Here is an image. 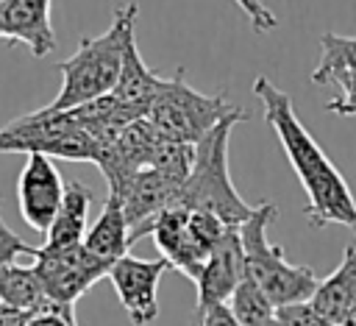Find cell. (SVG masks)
<instances>
[{
  "label": "cell",
  "mask_w": 356,
  "mask_h": 326,
  "mask_svg": "<svg viewBox=\"0 0 356 326\" xmlns=\"http://www.w3.org/2000/svg\"><path fill=\"white\" fill-rule=\"evenodd\" d=\"M33 267L39 273V281L47 298L64 306H75V301L111 270V265L89 254L83 242L72 248H42L39 245L33 254Z\"/></svg>",
  "instance_id": "52a82bcc"
},
{
  "label": "cell",
  "mask_w": 356,
  "mask_h": 326,
  "mask_svg": "<svg viewBox=\"0 0 356 326\" xmlns=\"http://www.w3.org/2000/svg\"><path fill=\"white\" fill-rule=\"evenodd\" d=\"M64 189H67V184L61 181V176H58L56 164L50 162V156L31 153L25 159L19 181H17V203H19L22 220L33 231L47 234L53 220H56V215H58V209H61Z\"/></svg>",
  "instance_id": "9c48e42d"
},
{
  "label": "cell",
  "mask_w": 356,
  "mask_h": 326,
  "mask_svg": "<svg viewBox=\"0 0 356 326\" xmlns=\"http://www.w3.org/2000/svg\"><path fill=\"white\" fill-rule=\"evenodd\" d=\"M231 315L236 318L239 326H267L275 318V304L264 295V290L253 279H242V284L234 290L228 301Z\"/></svg>",
  "instance_id": "44dd1931"
},
{
  "label": "cell",
  "mask_w": 356,
  "mask_h": 326,
  "mask_svg": "<svg viewBox=\"0 0 356 326\" xmlns=\"http://www.w3.org/2000/svg\"><path fill=\"white\" fill-rule=\"evenodd\" d=\"M353 304H356V245H348L342 251L337 270L320 279L312 295V306L334 326H342Z\"/></svg>",
  "instance_id": "9a60e30c"
},
{
  "label": "cell",
  "mask_w": 356,
  "mask_h": 326,
  "mask_svg": "<svg viewBox=\"0 0 356 326\" xmlns=\"http://www.w3.org/2000/svg\"><path fill=\"white\" fill-rule=\"evenodd\" d=\"M83 245H86L89 254H95L106 265H114L117 259L128 256V248L134 242H131V228H128V220H125L122 201L117 195H108L106 198L97 220L86 231Z\"/></svg>",
  "instance_id": "e0dca14e"
},
{
  "label": "cell",
  "mask_w": 356,
  "mask_h": 326,
  "mask_svg": "<svg viewBox=\"0 0 356 326\" xmlns=\"http://www.w3.org/2000/svg\"><path fill=\"white\" fill-rule=\"evenodd\" d=\"M0 153H42L70 162H97V142L70 111H28L0 125Z\"/></svg>",
  "instance_id": "5b68a950"
},
{
  "label": "cell",
  "mask_w": 356,
  "mask_h": 326,
  "mask_svg": "<svg viewBox=\"0 0 356 326\" xmlns=\"http://www.w3.org/2000/svg\"><path fill=\"white\" fill-rule=\"evenodd\" d=\"M36 245L25 242L14 228H8V223L3 220V198H0V267L14 265L17 256H33Z\"/></svg>",
  "instance_id": "603a6c76"
},
{
  "label": "cell",
  "mask_w": 356,
  "mask_h": 326,
  "mask_svg": "<svg viewBox=\"0 0 356 326\" xmlns=\"http://www.w3.org/2000/svg\"><path fill=\"white\" fill-rule=\"evenodd\" d=\"M28 318H31V312H19V309H11V306L0 309V326H25Z\"/></svg>",
  "instance_id": "f1b7e54d"
},
{
  "label": "cell",
  "mask_w": 356,
  "mask_h": 326,
  "mask_svg": "<svg viewBox=\"0 0 356 326\" xmlns=\"http://www.w3.org/2000/svg\"><path fill=\"white\" fill-rule=\"evenodd\" d=\"M3 306H6V304H3V298H0V309H3Z\"/></svg>",
  "instance_id": "1f68e13d"
},
{
  "label": "cell",
  "mask_w": 356,
  "mask_h": 326,
  "mask_svg": "<svg viewBox=\"0 0 356 326\" xmlns=\"http://www.w3.org/2000/svg\"><path fill=\"white\" fill-rule=\"evenodd\" d=\"M234 3L242 8V14L248 17V22L256 33H270L278 28V17L270 11L267 3H261V0H234Z\"/></svg>",
  "instance_id": "d4e9b609"
},
{
  "label": "cell",
  "mask_w": 356,
  "mask_h": 326,
  "mask_svg": "<svg viewBox=\"0 0 356 326\" xmlns=\"http://www.w3.org/2000/svg\"><path fill=\"white\" fill-rule=\"evenodd\" d=\"M334 84L342 86V95H339V98H331V100L325 103V111L356 117V72H345V75H339Z\"/></svg>",
  "instance_id": "4316f807"
},
{
  "label": "cell",
  "mask_w": 356,
  "mask_h": 326,
  "mask_svg": "<svg viewBox=\"0 0 356 326\" xmlns=\"http://www.w3.org/2000/svg\"><path fill=\"white\" fill-rule=\"evenodd\" d=\"M345 72H356V36L328 31L320 36V61L312 70V84H334Z\"/></svg>",
  "instance_id": "ffe728a7"
},
{
  "label": "cell",
  "mask_w": 356,
  "mask_h": 326,
  "mask_svg": "<svg viewBox=\"0 0 356 326\" xmlns=\"http://www.w3.org/2000/svg\"><path fill=\"white\" fill-rule=\"evenodd\" d=\"M275 220H278L275 203L264 201V203H259L253 209L250 220H245L239 226V234H242V248H245L248 279H253L278 309V306L312 301L320 279H317V273L312 267L292 265L284 256V248L273 245L267 240V228Z\"/></svg>",
  "instance_id": "277c9868"
},
{
  "label": "cell",
  "mask_w": 356,
  "mask_h": 326,
  "mask_svg": "<svg viewBox=\"0 0 356 326\" xmlns=\"http://www.w3.org/2000/svg\"><path fill=\"white\" fill-rule=\"evenodd\" d=\"M342 326H356V304L350 306V312L345 315V320H342Z\"/></svg>",
  "instance_id": "f546056e"
},
{
  "label": "cell",
  "mask_w": 356,
  "mask_h": 326,
  "mask_svg": "<svg viewBox=\"0 0 356 326\" xmlns=\"http://www.w3.org/2000/svg\"><path fill=\"white\" fill-rule=\"evenodd\" d=\"M164 84H167V78H161L159 72H153V70L145 64V59L139 56L136 39H131L128 47H125L120 81H117V86H114L111 95H114L122 106H128V109H134L136 114L147 117V109H150V103L159 98V92L164 89Z\"/></svg>",
  "instance_id": "2e32d148"
},
{
  "label": "cell",
  "mask_w": 356,
  "mask_h": 326,
  "mask_svg": "<svg viewBox=\"0 0 356 326\" xmlns=\"http://www.w3.org/2000/svg\"><path fill=\"white\" fill-rule=\"evenodd\" d=\"M0 298L6 306L19 312H42L47 306V293L39 281V273L33 265H6L0 267Z\"/></svg>",
  "instance_id": "d6986e66"
},
{
  "label": "cell",
  "mask_w": 356,
  "mask_h": 326,
  "mask_svg": "<svg viewBox=\"0 0 356 326\" xmlns=\"http://www.w3.org/2000/svg\"><path fill=\"white\" fill-rule=\"evenodd\" d=\"M150 170L161 173L164 178H170L172 184L184 187L192 167H195V145L189 142H175V139H159L156 150H153V159L147 164Z\"/></svg>",
  "instance_id": "7402d4cb"
},
{
  "label": "cell",
  "mask_w": 356,
  "mask_h": 326,
  "mask_svg": "<svg viewBox=\"0 0 356 326\" xmlns=\"http://www.w3.org/2000/svg\"><path fill=\"white\" fill-rule=\"evenodd\" d=\"M239 106L228 103L225 95H203L184 81V70L167 78L164 89L147 109V120L164 139L197 145L211 128H217Z\"/></svg>",
  "instance_id": "8992f818"
},
{
  "label": "cell",
  "mask_w": 356,
  "mask_h": 326,
  "mask_svg": "<svg viewBox=\"0 0 356 326\" xmlns=\"http://www.w3.org/2000/svg\"><path fill=\"white\" fill-rule=\"evenodd\" d=\"M159 131L147 117L134 120L111 145L97 150V167L108 184V195H120L122 187L150 164L153 150L159 145Z\"/></svg>",
  "instance_id": "30bf717a"
},
{
  "label": "cell",
  "mask_w": 356,
  "mask_h": 326,
  "mask_svg": "<svg viewBox=\"0 0 356 326\" xmlns=\"http://www.w3.org/2000/svg\"><path fill=\"white\" fill-rule=\"evenodd\" d=\"M167 270L170 262L161 256L139 259L128 254L111 265L108 281L134 326H147L159 318V281Z\"/></svg>",
  "instance_id": "ba28073f"
},
{
  "label": "cell",
  "mask_w": 356,
  "mask_h": 326,
  "mask_svg": "<svg viewBox=\"0 0 356 326\" xmlns=\"http://www.w3.org/2000/svg\"><path fill=\"white\" fill-rule=\"evenodd\" d=\"M245 276H248V270H245L242 234H239V228H228L225 237L217 242V248L209 254V259L195 281L197 284V309L195 312L228 304Z\"/></svg>",
  "instance_id": "7c38bea8"
},
{
  "label": "cell",
  "mask_w": 356,
  "mask_h": 326,
  "mask_svg": "<svg viewBox=\"0 0 356 326\" xmlns=\"http://www.w3.org/2000/svg\"><path fill=\"white\" fill-rule=\"evenodd\" d=\"M89 206H92V189L81 181H67L64 189V201L61 209L50 226V231L44 234L42 248H72L81 245L86 240V217H89Z\"/></svg>",
  "instance_id": "ac0fdd59"
},
{
  "label": "cell",
  "mask_w": 356,
  "mask_h": 326,
  "mask_svg": "<svg viewBox=\"0 0 356 326\" xmlns=\"http://www.w3.org/2000/svg\"><path fill=\"white\" fill-rule=\"evenodd\" d=\"M181 187L172 184L170 178H164L161 173L145 167L139 170L125 187L122 192L117 195L122 201V209H125V220H128V228H131V242L142 240L145 234L153 231L156 220L161 217V212H167L175 198H178Z\"/></svg>",
  "instance_id": "8fae6325"
},
{
  "label": "cell",
  "mask_w": 356,
  "mask_h": 326,
  "mask_svg": "<svg viewBox=\"0 0 356 326\" xmlns=\"http://www.w3.org/2000/svg\"><path fill=\"white\" fill-rule=\"evenodd\" d=\"M242 120H248V111L236 109L195 145V167L172 206H184L192 212H211L225 226H236V228L245 220H250L256 206L242 201L228 173V139L234 125Z\"/></svg>",
  "instance_id": "3957f363"
},
{
  "label": "cell",
  "mask_w": 356,
  "mask_h": 326,
  "mask_svg": "<svg viewBox=\"0 0 356 326\" xmlns=\"http://www.w3.org/2000/svg\"><path fill=\"white\" fill-rule=\"evenodd\" d=\"M150 237H153L161 259L170 262V267H175L186 279L197 281V276L209 259V251L195 240V234L189 228V209L170 206L167 212H161Z\"/></svg>",
  "instance_id": "4fadbf2b"
},
{
  "label": "cell",
  "mask_w": 356,
  "mask_h": 326,
  "mask_svg": "<svg viewBox=\"0 0 356 326\" xmlns=\"http://www.w3.org/2000/svg\"><path fill=\"white\" fill-rule=\"evenodd\" d=\"M267 326H284V323H281V320H278V318H273V320H270V323H267Z\"/></svg>",
  "instance_id": "4dcf8cb0"
},
{
  "label": "cell",
  "mask_w": 356,
  "mask_h": 326,
  "mask_svg": "<svg viewBox=\"0 0 356 326\" xmlns=\"http://www.w3.org/2000/svg\"><path fill=\"white\" fill-rule=\"evenodd\" d=\"M253 95L261 103L267 125L275 131L303 192H306V220L314 228L345 226L356 234V198L350 184L337 170V164L325 156L320 142L306 131L300 117L295 114L292 98L278 89L267 75L253 81Z\"/></svg>",
  "instance_id": "6da1fadb"
},
{
  "label": "cell",
  "mask_w": 356,
  "mask_h": 326,
  "mask_svg": "<svg viewBox=\"0 0 356 326\" xmlns=\"http://www.w3.org/2000/svg\"><path fill=\"white\" fill-rule=\"evenodd\" d=\"M275 318H278L284 326H334L331 320H325V318L312 306V301L278 306V309H275Z\"/></svg>",
  "instance_id": "cb8c5ba5"
},
{
  "label": "cell",
  "mask_w": 356,
  "mask_h": 326,
  "mask_svg": "<svg viewBox=\"0 0 356 326\" xmlns=\"http://www.w3.org/2000/svg\"><path fill=\"white\" fill-rule=\"evenodd\" d=\"M195 326H239V323L231 315L228 304H220V306H209V309L197 312V323Z\"/></svg>",
  "instance_id": "83f0119b"
},
{
  "label": "cell",
  "mask_w": 356,
  "mask_h": 326,
  "mask_svg": "<svg viewBox=\"0 0 356 326\" xmlns=\"http://www.w3.org/2000/svg\"><path fill=\"white\" fill-rule=\"evenodd\" d=\"M0 39L22 42L33 59H44L56 50L50 25V0H8L0 11Z\"/></svg>",
  "instance_id": "5bb4252c"
},
{
  "label": "cell",
  "mask_w": 356,
  "mask_h": 326,
  "mask_svg": "<svg viewBox=\"0 0 356 326\" xmlns=\"http://www.w3.org/2000/svg\"><path fill=\"white\" fill-rule=\"evenodd\" d=\"M25 326H78L75 306H64V304L47 301V306L42 312H33Z\"/></svg>",
  "instance_id": "484cf974"
},
{
  "label": "cell",
  "mask_w": 356,
  "mask_h": 326,
  "mask_svg": "<svg viewBox=\"0 0 356 326\" xmlns=\"http://www.w3.org/2000/svg\"><path fill=\"white\" fill-rule=\"evenodd\" d=\"M136 14L139 6L128 3L117 8L111 25L100 36H83L78 50L58 64L61 72V89L47 103V111H70L89 100L106 98L114 92L125 59V47L131 39H136Z\"/></svg>",
  "instance_id": "7a4b0ae2"
}]
</instances>
